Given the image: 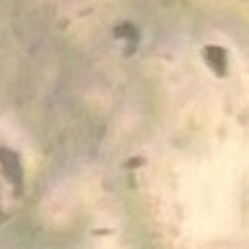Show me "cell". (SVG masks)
Instances as JSON below:
<instances>
[{
    "instance_id": "6da1fadb",
    "label": "cell",
    "mask_w": 249,
    "mask_h": 249,
    "mask_svg": "<svg viewBox=\"0 0 249 249\" xmlns=\"http://www.w3.org/2000/svg\"><path fill=\"white\" fill-rule=\"evenodd\" d=\"M3 156L8 159L5 174L13 179V184H16V187H21V184H23V179H21V169H16V166H18V156H16V153H11V151H3Z\"/></svg>"
}]
</instances>
